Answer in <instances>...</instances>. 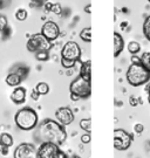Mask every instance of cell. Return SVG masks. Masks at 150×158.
I'll use <instances>...</instances> for the list:
<instances>
[{
	"label": "cell",
	"mask_w": 150,
	"mask_h": 158,
	"mask_svg": "<svg viewBox=\"0 0 150 158\" xmlns=\"http://www.w3.org/2000/svg\"><path fill=\"white\" fill-rule=\"evenodd\" d=\"M53 5L54 4H52V2H46L44 5V7H45V10L47 12H52V8H53Z\"/></svg>",
	"instance_id": "4dcf8cb0"
},
{
	"label": "cell",
	"mask_w": 150,
	"mask_h": 158,
	"mask_svg": "<svg viewBox=\"0 0 150 158\" xmlns=\"http://www.w3.org/2000/svg\"><path fill=\"white\" fill-rule=\"evenodd\" d=\"M56 121L62 125H69L74 121V113L68 107H60L55 111Z\"/></svg>",
	"instance_id": "8fae6325"
},
{
	"label": "cell",
	"mask_w": 150,
	"mask_h": 158,
	"mask_svg": "<svg viewBox=\"0 0 150 158\" xmlns=\"http://www.w3.org/2000/svg\"><path fill=\"white\" fill-rule=\"evenodd\" d=\"M8 26V21H7V18L0 13V32H4L5 33V29Z\"/></svg>",
	"instance_id": "d4e9b609"
},
{
	"label": "cell",
	"mask_w": 150,
	"mask_h": 158,
	"mask_svg": "<svg viewBox=\"0 0 150 158\" xmlns=\"http://www.w3.org/2000/svg\"><path fill=\"white\" fill-rule=\"evenodd\" d=\"M148 102H149V104H150V94H148Z\"/></svg>",
	"instance_id": "f35d334b"
},
{
	"label": "cell",
	"mask_w": 150,
	"mask_h": 158,
	"mask_svg": "<svg viewBox=\"0 0 150 158\" xmlns=\"http://www.w3.org/2000/svg\"><path fill=\"white\" fill-rule=\"evenodd\" d=\"M38 137L44 142H52L58 145H61L67 138V132L65 127L60 124L58 121L53 119H45L42 123H40L38 128Z\"/></svg>",
	"instance_id": "6da1fadb"
},
{
	"label": "cell",
	"mask_w": 150,
	"mask_h": 158,
	"mask_svg": "<svg viewBox=\"0 0 150 158\" xmlns=\"http://www.w3.org/2000/svg\"><path fill=\"white\" fill-rule=\"evenodd\" d=\"M69 91H71V98L74 102L78 100L88 98L92 95V82L86 81L84 77L79 75L76 79L72 81L69 85Z\"/></svg>",
	"instance_id": "277c9868"
},
{
	"label": "cell",
	"mask_w": 150,
	"mask_h": 158,
	"mask_svg": "<svg viewBox=\"0 0 150 158\" xmlns=\"http://www.w3.org/2000/svg\"><path fill=\"white\" fill-rule=\"evenodd\" d=\"M60 145L52 142H44L38 149L39 158H56L58 153L60 151Z\"/></svg>",
	"instance_id": "9c48e42d"
},
{
	"label": "cell",
	"mask_w": 150,
	"mask_h": 158,
	"mask_svg": "<svg viewBox=\"0 0 150 158\" xmlns=\"http://www.w3.org/2000/svg\"><path fill=\"white\" fill-rule=\"evenodd\" d=\"M123 48H124V40L122 35L117 32H114V56H118L122 53Z\"/></svg>",
	"instance_id": "4fadbf2b"
},
{
	"label": "cell",
	"mask_w": 150,
	"mask_h": 158,
	"mask_svg": "<svg viewBox=\"0 0 150 158\" xmlns=\"http://www.w3.org/2000/svg\"><path fill=\"white\" fill-rule=\"evenodd\" d=\"M148 1H149V2H150V0H148Z\"/></svg>",
	"instance_id": "ab89813d"
},
{
	"label": "cell",
	"mask_w": 150,
	"mask_h": 158,
	"mask_svg": "<svg viewBox=\"0 0 150 158\" xmlns=\"http://www.w3.org/2000/svg\"><path fill=\"white\" fill-rule=\"evenodd\" d=\"M90 141H92V136H90V134H88V132H86L84 135L81 136V142H82L84 144H88Z\"/></svg>",
	"instance_id": "4316f807"
},
{
	"label": "cell",
	"mask_w": 150,
	"mask_h": 158,
	"mask_svg": "<svg viewBox=\"0 0 150 158\" xmlns=\"http://www.w3.org/2000/svg\"><path fill=\"white\" fill-rule=\"evenodd\" d=\"M35 57H36L38 61H47L49 59V54H48V52H45V51L36 52L35 53Z\"/></svg>",
	"instance_id": "cb8c5ba5"
},
{
	"label": "cell",
	"mask_w": 150,
	"mask_h": 158,
	"mask_svg": "<svg viewBox=\"0 0 150 158\" xmlns=\"http://www.w3.org/2000/svg\"><path fill=\"white\" fill-rule=\"evenodd\" d=\"M143 34H144L145 39L150 41V14L145 18L144 23H143Z\"/></svg>",
	"instance_id": "7402d4cb"
},
{
	"label": "cell",
	"mask_w": 150,
	"mask_h": 158,
	"mask_svg": "<svg viewBox=\"0 0 150 158\" xmlns=\"http://www.w3.org/2000/svg\"><path fill=\"white\" fill-rule=\"evenodd\" d=\"M38 121H39L38 114L31 107H25L19 109L14 116L15 125L24 131H29V130H33L34 128H36Z\"/></svg>",
	"instance_id": "7a4b0ae2"
},
{
	"label": "cell",
	"mask_w": 150,
	"mask_h": 158,
	"mask_svg": "<svg viewBox=\"0 0 150 158\" xmlns=\"http://www.w3.org/2000/svg\"><path fill=\"white\" fill-rule=\"evenodd\" d=\"M76 61H72V60H66V59H61V64L63 68L66 69H69V68H73L75 66Z\"/></svg>",
	"instance_id": "484cf974"
},
{
	"label": "cell",
	"mask_w": 150,
	"mask_h": 158,
	"mask_svg": "<svg viewBox=\"0 0 150 158\" xmlns=\"http://www.w3.org/2000/svg\"><path fill=\"white\" fill-rule=\"evenodd\" d=\"M131 63H135V64H141V57L137 56V54L136 55H131Z\"/></svg>",
	"instance_id": "f546056e"
},
{
	"label": "cell",
	"mask_w": 150,
	"mask_h": 158,
	"mask_svg": "<svg viewBox=\"0 0 150 158\" xmlns=\"http://www.w3.org/2000/svg\"><path fill=\"white\" fill-rule=\"evenodd\" d=\"M84 12H86L87 14H90V12H92V7H90V4L86 5V7H84Z\"/></svg>",
	"instance_id": "e575fe53"
},
{
	"label": "cell",
	"mask_w": 150,
	"mask_h": 158,
	"mask_svg": "<svg viewBox=\"0 0 150 158\" xmlns=\"http://www.w3.org/2000/svg\"><path fill=\"white\" fill-rule=\"evenodd\" d=\"M5 81L6 83L8 85H11V87H19V85L21 83L22 81V77L15 72H12V73H10L6 76Z\"/></svg>",
	"instance_id": "9a60e30c"
},
{
	"label": "cell",
	"mask_w": 150,
	"mask_h": 158,
	"mask_svg": "<svg viewBox=\"0 0 150 158\" xmlns=\"http://www.w3.org/2000/svg\"><path fill=\"white\" fill-rule=\"evenodd\" d=\"M56 158H69V156L67 155L66 152H63V151H59V153H58V156H56Z\"/></svg>",
	"instance_id": "1f68e13d"
},
{
	"label": "cell",
	"mask_w": 150,
	"mask_h": 158,
	"mask_svg": "<svg viewBox=\"0 0 150 158\" xmlns=\"http://www.w3.org/2000/svg\"><path fill=\"white\" fill-rule=\"evenodd\" d=\"M141 64L150 73V52H144L141 55Z\"/></svg>",
	"instance_id": "ac0fdd59"
},
{
	"label": "cell",
	"mask_w": 150,
	"mask_h": 158,
	"mask_svg": "<svg viewBox=\"0 0 150 158\" xmlns=\"http://www.w3.org/2000/svg\"><path fill=\"white\" fill-rule=\"evenodd\" d=\"M81 77H84L86 81L92 82V61L87 60L81 64V69H80V74Z\"/></svg>",
	"instance_id": "5bb4252c"
},
{
	"label": "cell",
	"mask_w": 150,
	"mask_h": 158,
	"mask_svg": "<svg viewBox=\"0 0 150 158\" xmlns=\"http://www.w3.org/2000/svg\"><path fill=\"white\" fill-rule=\"evenodd\" d=\"M141 51V45L137 41H130L128 44V52L131 55H136Z\"/></svg>",
	"instance_id": "d6986e66"
},
{
	"label": "cell",
	"mask_w": 150,
	"mask_h": 158,
	"mask_svg": "<svg viewBox=\"0 0 150 158\" xmlns=\"http://www.w3.org/2000/svg\"><path fill=\"white\" fill-rule=\"evenodd\" d=\"M143 130H144V127H143V124H135V127H134V131L136 132V134H142L143 132Z\"/></svg>",
	"instance_id": "f1b7e54d"
},
{
	"label": "cell",
	"mask_w": 150,
	"mask_h": 158,
	"mask_svg": "<svg viewBox=\"0 0 150 158\" xmlns=\"http://www.w3.org/2000/svg\"><path fill=\"white\" fill-rule=\"evenodd\" d=\"M81 47L75 41H68L61 49V59L72 60V61H79L81 57Z\"/></svg>",
	"instance_id": "52a82bcc"
},
{
	"label": "cell",
	"mask_w": 150,
	"mask_h": 158,
	"mask_svg": "<svg viewBox=\"0 0 150 158\" xmlns=\"http://www.w3.org/2000/svg\"><path fill=\"white\" fill-rule=\"evenodd\" d=\"M80 39L84 42H90L92 41V28L86 27L80 32Z\"/></svg>",
	"instance_id": "e0dca14e"
},
{
	"label": "cell",
	"mask_w": 150,
	"mask_h": 158,
	"mask_svg": "<svg viewBox=\"0 0 150 158\" xmlns=\"http://www.w3.org/2000/svg\"><path fill=\"white\" fill-rule=\"evenodd\" d=\"M1 153H2V156H7V153H8V148L1 147Z\"/></svg>",
	"instance_id": "836d02e7"
},
{
	"label": "cell",
	"mask_w": 150,
	"mask_h": 158,
	"mask_svg": "<svg viewBox=\"0 0 150 158\" xmlns=\"http://www.w3.org/2000/svg\"><path fill=\"white\" fill-rule=\"evenodd\" d=\"M26 48L31 53H36L41 51L48 52L52 48V41H49L41 33H35L28 39Z\"/></svg>",
	"instance_id": "5b68a950"
},
{
	"label": "cell",
	"mask_w": 150,
	"mask_h": 158,
	"mask_svg": "<svg viewBox=\"0 0 150 158\" xmlns=\"http://www.w3.org/2000/svg\"><path fill=\"white\" fill-rule=\"evenodd\" d=\"M31 96H32V98H33V100H35V101H36V100L39 98L40 94H39V93H38L36 90H35V89H34V90L32 91V94H31Z\"/></svg>",
	"instance_id": "d6a6232c"
},
{
	"label": "cell",
	"mask_w": 150,
	"mask_h": 158,
	"mask_svg": "<svg viewBox=\"0 0 150 158\" xmlns=\"http://www.w3.org/2000/svg\"><path fill=\"white\" fill-rule=\"evenodd\" d=\"M14 158H39L38 149L32 143H21L19 144L13 153Z\"/></svg>",
	"instance_id": "ba28073f"
},
{
	"label": "cell",
	"mask_w": 150,
	"mask_h": 158,
	"mask_svg": "<svg viewBox=\"0 0 150 158\" xmlns=\"http://www.w3.org/2000/svg\"><path fill=\"white\" fill-rule=\"evenodd\" d=\"M28 17V13L25 8H19L17 12H15V18H17L19 21H25Z\"/></svg>",
	"instance_id": "603a6c76"
},
{
	"label": "cell",
	"mask_w": 150,
	"mask_h": 158,
	"mask_svg": "<svg viewBox=\"0 0 150 158\" xmlns=\"http://www.w3.org/2000/svg\"><path fill=\"white\" fill-rule=\"evenodd\" d=\"M80 127H81V129L84 130L86 132L90 134V131H92V119L82 118L80 121Z\"/></svg>",
	"instance_id": "44dd1931"
},
{
	"label": "cell",
	"mask_w": 150,
	"mask_h": 158,
	"mask_svg": "<svg viewBox=\"0 0 150 158\" xmlns=\"http://www.w3.org/2000/svg\"><path fill=\"white\" fill-rule=\"evenodd\" d=\"M26 95H27V91L24 87H15V89L11 94V100L15 104H22L26 101Z\"/></svg>",
	"instance_id": "7c38bea8"
},
{
	"label": "cell",
	"mask_w": 150,
	"mask_h": 158,
	"mask_svg": "<svg viewBox=\"0 0 150 158\" xmlns=\"http://www.w3.org/2000/svg\"><path fill=\"white\" fill-rule=\"evenodd\" d=\"M35 90L38 91L40 95H46V94L49 93V85L46 82H39L35 87Z\"/></svg>",
	"instance_id": "ffe728a7"
},
{
	"label": "cell",
	"mask_w": 150,
	"mask_h": 158,
	"mask_svg": "<svg viewBox=\"0 0 150 158\" xmlns=\"http://www.w3.org/2000/svg\"><path fill=\"white\" fill-rule=\"evenodd\" d=\"M127 81L133 87H139V85H147L150 81V73L145 69L142 64H135L131 63L129 66L127 74H126Z\"/></svg>",
	"instance_id": "3957f363"
},
{
	"label": "cell",
	"mask_w": 150,
	"mask_h": 158,
	"mask_svg": "<svg viewBox=\"0 0 150 158\" xmlns=\"http://www.w3.org/2000/svg\"><path fill=\"white\" fill-rule=\"evenodd\" d=\"M134 98H135L134 96H131V97H130V104H131V106H136V104H137V101L135 102V101H134Z\"/></svg>",
	"instance_id": "8d00e7d4"
},
{
	"label": "cell",
	"mask_w": 150,
	"mask_h": 158,
	"mask_svg": "<svg viewBox=\"0 0 150 158\" xmlns=\"http://www.w3.org/2000/svg\"><path fill=\"white\" fill-rule=\"evenodd\" d=\"M69 158H81L80 156H78V155H73V156H71Z\"/></svg>",
	"instance_id": "74e56055"
},
{
	"label": "cell",
	"mask_w": 150,
	"mask_h": 158,
	"mask_svg": "<svg viewBox=\"0 0 150 158\" xmlns=\"http://www.w3.org/2000/svg\"><path fill=\"white\" fill-rule=\"evenodd\" d=\"M52 12L58 14V15L61 14V12H62L61 5H60V4H54V5H53V8H52Z\"/></svg>",
	"instance_id": "83f0119b"
},
{
	"label": "cell",
	"mask_w": 150,
	"mask_h": 158,
	"mask_svg": "<svg viewBox=\"0 0 150 158\" xmlns=\"http://www.w3.org/2000/svg\"><path fill=\"white\" fill-rule=\"evenodd\" d=\"M133 137L123 129L114 130V148L118 151H124L130 148Z\"/></svg>",
	"instance_id": "8992f818"
},
{
	"label": "cell",
	"mask_w": 150,
	"mask_h": 158,
	"mask_svg": "<svg viewBox=\"0 0 150 158\" xmlns=\"http://www.w3.org/2000/svg\"><path fill=\"white\" fill-rule=\"evenodd\" d=\"M144 91H145V93H148V94H150V81L147 83V85H145Z\"/></svg>",
	"instance_id": "d590c367"
},
{
	"label": "cell",
	"mask_w": 150,
	"mask_h": 158,
	"mask_svg": "<svg viewBox=\"0 0 150 158\" xmlns=\"http://www.w3.org/2000/svg\"><path fill=\"white\" fill-rule=\"evenodd\" d=\"M14 143V139L10 134L7 132H2L0 135V147H5V148H11Z\"/></svg>",
	"instance_id": "2e32d148"
},
{
	"label": "cell",
	"mask_w": 150,
	"mask_h": 158,
	"mask_svg": "<svg viewBox=\"0 0 150 158\" xmlns=\"http://www.w3.org/2000/svg\"><path fill=\"white\" fill-rule=\"evenodd\" d=\"M40 33L45 35L49 41H55L60 36V28H59L56 23L52 21V20H48V21H46L42 25Z\"/></svg>",
	"instance_id": "30bf717a"
}]
</instances>
